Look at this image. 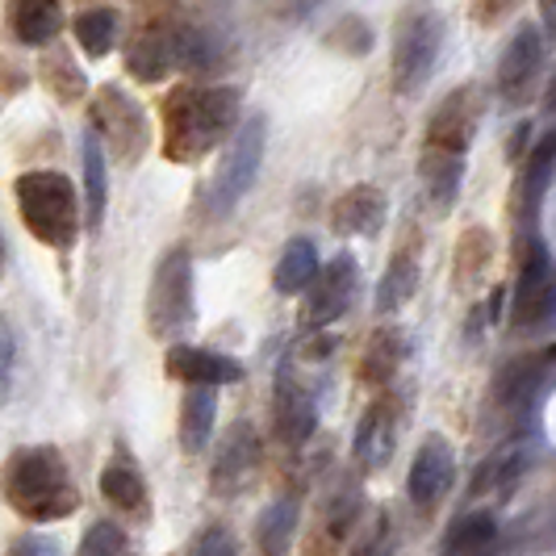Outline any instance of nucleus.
Returning <instances> with one entry per match:
<instances>
[{"label": "nucleus", "instance_id": "nucleus-1", "mask_svg": "<svg viewBox=\"0 0 556 556\" xmlns=\"http://www.w3.org/2000/svg\"><path fill=\"white\" fill-rule=\"evenodd\" d=\"M239 122V88H176L164 105V155L193 164Z\"/></svg>", "mask_w": 556, "mask_h": 556}, {"label": "nucleus", "instance_id": "nucleus-2", "mask_svg": "<svg viewBox=\"0 0 556 556\" xmlns=\"http://www.w3.org/2000/svg\"><path fill=\"white\" fill-rule=\"evenodd\" d=\"M4 498L22 519H34V523L67 519L80 506L67 460L47 444L13 452L9 469H4Z\"/></svg>", "mask_w": 556, "mask_h": 556}, {"label": "nucleus", "instance_id": "nucleus-3", "mask_svg": "<svg viewBox=\"0 0 556 556\" xmlns=\"http://www.w3.org/2000/svg\"><path fill=\"white\" fill-rule=\"evenodd\" d=\"M26 230L55 251H67L80 235V201L63 172H26L13 185Z\"/></svg>", "mask_w": 556, "mask_h": 556}, {"label": "nucleus", "instance_id": "nucleus-4", "mask_svg": "<svg viewBox=\"0 0 556 556\" xmlns=\"http://www.w3.org/2000/svg\"><path fill=\"white\" fill-rule=\"evenodd\" d=\"M440 47H444V17L422 0L410 4L393 34V88L415 92L418 84L431 76Z\"/></svg>", "mask_w": 556, "mask_h": 556}, {"label": "nucleus", "instance_id": "nucleus-5", "mask_svg": "<svg viewBox=\"0 0 556 556\" xmlns=\"http://www.w3.org/2000/svg\"><path fill=\"white\" fill-rule=\"evenodd\" d=\"M189 318H193V260L185 248H176L160 260V268L151 277L147 327L160 339H172L189 327Z\"/></svg>", "mask_w": 556, "mask_h": 556}, {"label": "nucleus", "instance_id": "nucleus-6", "mask_svg": "<svg viewBox=\"0 0 556 556\" xmlns=\"http://www.w3.org/2000/svg\"><path fill=\"white\" fill-rule=\"evenodd\" d=\"M92 130L110 139V147L117 151L122 164H139V155L151 142V130H147V117H142L139 101L126 97L113 84H105L97 92V101H92Z\"/></svg>", "mask_w": 556, "mask_h": 556}, {"label": "nucleus", "instance_id": "nucleus-7", "mask_svg": "<svg viewBox=\"0 0 556 556\" xmlns=\"http://www.w3.org/2000/svg\"><path fill=\"white\" fill-rule=\"evenodd\" d=\"M264 130H268L264 117H251V122H243V130L235 135V142H230L223 167L214 176V193H210L218 214L235 210L243 201V193L255 185V172H260V160H264Z\"/></svg>", "mask_w": 556, "mask_h": 556}, {"label": "nucleus", "instance_id": "nucleus-8", "mask_svg": "<svg viewBox=\"0 0 556 556\" xmlns=\"http://www.w3.org/2000/svg\"><path fill=\"white\" fill-rule=\"evenodd\" d=\"M556 306V273L544 243H528L523 268H519V285H515V323L519 327H535L544 323Z\"/></svg>", "mask_w": 556, "mask_h": 556}, {"label": "nucleus", "instance_id": "nucleus-9", "mask_svg": "<svg viewBox=\"0 0 556 556\" xmlns=\"http://www.w3.org/2000/svg\"><path fill=\"white\" fill-rule=\"evenodd\" d=\"M314 293L306 302V323L309 327H327L334 318H343L352 306V293H356V260L352 255H334L331 264L323 268V277L309 280Z\"/></svg>", "mask_w": 556, "mask_h": 556}, {"label": "nucleus", "instance_id": "nucleus-10", "mask_svg": "<svg viewBox=\"0 0 556 556\" xmlns=\"http://www.w3.org/2000/svg\"><path fill=\"white\" fill-rule=\"evenodd\" d=\"M540 63H544V34L535 26H523L510 38V47H506L498 59L502 97H506V101H519V97L528 92V84L535 80Z\"/></svg>", "mask_w": 556, "mask_h": 556}, {"label": "nucleus", "instance_id": "nucleus-11", "mask_svg": "<svg viewBox=\"0 0 556 556\" xmlns=\"http://www.w3.org/2000/svg\"><path fill=\"white\" fill-rule=\"evenodd\" d=\"M167 377L172 381H185V386H235V381H243V368L230 361V356H214L205 348L176 343L167 352Z\"/></svg>", "mask_w": 556, "mask_h": 556}, {"label": "nucleus", "instance_id": "nucleus-12", "mask_svg": "<svg viewBox=\"0 0 556 556\" xmlns=\"http://www.w3.org/2000/svg\"><path fill=\"white\" fill-rule=\"evenodd\" d=\"M452 485V447L440 435H427L410 465V502L415 506H435Z\"/></svg>", "mask_w": 556, "mask_h": 556}, {"label": "nucleus", "instance_id": "nucleus-13", "mask_svg": "<svg viewBox=\"0 0 556 556\" xmlns=\"http://www.w3.org/2000/svg\"><path fill=\"white\" fill-rule=\"evenodd\" d=\"M126 63H130V76L142 84H155L164 80L167 72L176 67V26H142L126 51Z\"/></svg>", "mask_w": 556, "mask_h": 556}, {"label": "nucleus", "instance_id": "nucleus-14", "mask_svg": "<svg viewBox=\"0 0 556 556\" xmlns=\"http://www.w3.org/2000/svg\"><path fill=\"white\" fill-rule=\"evenodd\" d=\"M473 126H477L473 88H460V92H452L444 105H440V113L431 117L427 147H440V151L465 155V147H469V139H473Z\"/></svg>", "mask_w": 556, "mask_h": 556}, {"label": "nucleus", "instance_id": "nucleus-15", "mask_svg": "<svg viewBox=\"0 0 556 556\" xmlns=\"http://www.w3.org/2000/svg\"><path fill=\"white\" fill-rule=\"evenodd\" d=\"M553 364H556V348L540 352V356H519V361H510L498 372V381H494V402H498L502 410H523L531 402V393L540 390V381L548 377Z\"/></svg>", "mask_w": 556, "mask_h": 556}, {"label": "nucleus", "instance_id": "nucleus-16", "mask_svg": "<svg viewBox=\"0 0 556 556\" xmlns=\"http://www.w3.org/2000/svg\"><path fill=\"white\" fill-rule=\"evenodd\" d=\"M4 22L22 47H47L63 26V4L59 0H9Z\"/></svg>", "mask_w": 556, "mask_h": 556}, {"label": "nucleus", "instance_id": "nucleus-17", "mask_svg": "<svg viewBox=\"0 0 556 556\" xmlns=\"http://www.w3.org/2000/svg\"><path fill=\"white\" fill-rule=\"evenodd\" d=\"M381 223H386V197H381V189H372V185L348 189L331 210L334 235H348V239L352 235H377Z\"/></svg>", "mask_w": 556, "mask_h": 556}, {"label": "nucleus", "instance_id": "nucleus-18", "mask_svg": "<svg viewBox=\"0 0 556 556\" xmlns=\"http://www.w3.org/2000/svg\"><path fill=\"white\" fill-rule=\"evenodd\" d=\"M255 460H260V440H255V431H251L248 422H235L230 431H226L223 440V452H218V465H214V490L218 494H230V490H239L248 473L255 469Z\"/></svg>", "mask_w": 556, "mask_h": 556}, {"label": "nucleus", "instance_id": "nucleus-19", "mask_svg": "<svg viewBox=\"0 0 556 556\" xmlns=\"http://www.w3.org/2000/svg\"><path fill=\"white\" fill-rule=\"evenodd\" d=\"M393 435H397V415L393 402H372L368 415L356 427V460L364 469H381L393 456Z\"/></svg>", "mask_w": 556, "mask_h": 556}, {"label": "nucleus", "instance_id": "nucleus-20", "mask_svg": "<svg viewBox=\"0 0 556 556\" xmlns=\"http://www.w3.org/2000/svg\"><path fill=\"white\" fill-rule=\"evenodd\" d=\"M314 397H309L302 386H293V381H280L277 386V435L285 440L289 447L306 444L309 435H314Z\"/></svg>", "mask_w": 556, "mask_h": 556}, {"label": "nucleus", "instance_id": "nucleus-21", "mask_svg": "<svg viewBox=\"0 0 556 556\" xmlns=\"http://www.w3.org/2000/svg\"><path fill=\"white\" fill-rule=\"evenodd\" d=\"M418 176L427 185V193L435 201V210L444 214L447 205L460 193V155L456 151H440V147H427L422 160H418Z\"/></svg>", "mask_w": 556, "mask_h": 556}, {"label": "nucleus", "instance_id": "nucleus-22", "mask_svg": "<svg viewBox=\"0 0 556 556\" xmlns=\"http://www.w3.org/2000/svg\"><path fill=\"white\" fill-rule=\"evenodd\" d=\"M101 494H105V502H110L113 510H122V515H142V510H147V481H142V473L126 456H117L113 465H105V473H101Z\"/></svg>", "mask_w": 556, "mask_h": 556}, {"label": "nucleus", "instance_id": "nucleus-23", "mask_svg": "<svg viewBox=\"0 0 556 556\" xmlns=\"http://www.w3.org/2000/svg\"><path fill=\"white\" fill-rule=\"evenodd\" d=\"M214 386H193L185 393V406H180V444L185 452H201L210 444V431H214Z\"/></svg>", "mask_w": 556, "mask_h": 556}, {"label": "nucleus", "instance_id": "nucleus-24", "mask_svg": "<svg viewBox=\"0 0 556 556\" xmlns=\"http://www.w3.org/2000/svg\"><path fill=\"white\" fill-rule=\"evenodd\" d=\"M105 151H101V135L88 130L84 135V205H88V226H101L105 218Z\"/></svg>", "mask_w": 556, "mask_h": 556}, {"label": "nucleus", "instance_id": "nucleus-25", "mask_svg": "<svg viewBox=\"0 0 556 556\" xmlns=\"http://www.w3.org/2000/svg\"><path fill=\"white\" fill-rule=\"evenodd\" d=\"M314 277H318V251L306 239H293L277 260V273H273L277 293H302Z\"/></svg>", "mask_w": 556, "mask_h": 556}, {"label": "nucleus", "instance_id": "nucleus-26", "mask_svg": "<svg viewBox=\"0 0 556 556\" xmlns=\"http://www.w3.org/2000/svg\"><path fill=\"white\" fill-rule=\"evenodd\" d=\"M494 535H498L494 515H490V510H473V515H465L460 523H452V531H447V553L452 556H490Z\"/></svg>", "mask_w": 556, "mask_h": 556}, {"label": "nucleus", "instance_id": "nucleus-27", "mask_svg": "<svg viewBox=\"0 0 556 556\" xmlns=\"http://www.w3.org/2000/svg\"><path fill=\"white\" fill-rule=\"evenodd\" d=\"M76 42H80V51L88 59H101L113 51V42H117V13L113 9H84L80 17H76Z\"/></svg>", "mask_w": 556, "mask_h": 556}, {"label": "nucleus", "instance_id": "nucleus-28", "mask_svg": "<svg viewBox=\"0 0 556 556\" xmlns=\"http://www.w3.org/2000/svg\"><path fill=\"white\" fill-rule=\"evenodd\" d=\"M293 523H298V506L293 502H273L264 515H260V556H289V540H293Z\"/></svg>", "mask_w": 556, "mask_h": 556}, {"label": "nucleus", "instance_id": "nucleus-29", "mask_svg": "<svg viewBox=\"0 0 556 556\" xmlns=\"http://www.w3.org/2000/svg\"><path fill=\"white\" fill-rule=\"evenodd\" d=\"M415 285H418L415 255H410V251L393 255V264L386 268V280H381V289H377V309H381V314H390V309H397L402 302H410Z\"/></svg>", "mask_w": 556, "mask_h": 556}, {"label": "nucleus", "instance_id": "nucleus-30", "mask_svg": "<svg viewBox=\"0 0 556 556\" xmlns=\"http://www.w3.org/2000/svg\"><path fill=\"white\" fill-rule=\"evenodd\" d=\"M176 63L185 72H210L218 63V42L210 29L197 26H176Z\"/></svg>", "mask_w": 556, "mask_h": 556}, {"label": "nucleus", "instance_id": "nucleus-31", "mask_svg": "<svg viewBox=\"0 0 556 556\" xmlns=\"http://www.w3.org/2000/svg\"><path fill=\"white\" fill-rule=\"evenodd\" d=\"M402 361V339L393 331H381L372 343H368V356H364V377L372 381V386H381V381H390L393 368Z\"/></svg>", "mask_w": 556, "mask_h": 556}, {"label": "nucleus", "instance_id": "nucleus-32", "mask_svg": "<svg viewBox=\"0 0 556 556\" xmlns=\"http://www.w3.org/2000/svg\"><path fill=\"white\" fill-rule=\"evenodd\" d=\"M42 80L55 88L59 101H76L84 92V76L72 67V59L67 55H51L47 63H42Z\"/></svg>", "mask_w": 556, "mask_h": 556}, {"label": "nucleus", "instance_id": "nucleus-33", "mask_svg": "<svg viewBox=\"0 0 556 556\" xmlns=\"http://www.w3.org/2000/svg\"><path fill=\"white\" fill-rule=\"evenodd\" d=\"M126 553V535L113 523H92L80 544V556H122Z\"/></svg>", "mask_w": 556, "mask_h": 556}, {"label": "nucleus", "instance_id": "nucleus-34", "mask_svg": "<svg viewBox=\"0 0 556 556\" xmlns=\"http://www.w3.org/2000/svg\"><path fill=\"white\" fill-rule=\"evenodd\" d=\"M553 164H556V130L540 142L535 151H531V160H528V197H540V189H544V185H548V176H553Z\"/></svg>", "mask_w": 556, "mask_h": 556}, {"label": "nucleus", "instance_id": "nucleus-35", "mask_svg": "<svg viewBox=\"0 0 556 556\" xmlns=\"http://www.w3.org/2000/svg\"><path fill=\"white\" fill-rule=\"evenodd\" d=\"M197 556H235V535L226 528H210L197 540Z\"/></svg>", "mask_w": 556, "mask_h": 556}, {"label": "nucleus", "instance_id": "nucleus-36", "mask_svg": "<svg viewBox=\"0 0 556 556\" xmlns=\"http://www.w3.org/2000/svg\"><path fill=\"white\" fill-rule=\"evenodd\" d=\"M352 556H390V528H386V523H377V528L368 531L361 544L352 548Z\"/></svg>", "mask_w": 556, "mask_h": 556}, {"label": "nucleus", "instance_id": "nucleus-37", "mask_svg": "<svg viewBox=\"0 0 556 556\" xmlns=\"http://www.w3.org/2000/svg\"><path fill=\"white\" fill-rule=\"evenodd\" d=\"M9 556H59V553H55V544L42 540V535H22V540L9 544Z\"/></svg>", "mask_w": 556, "mask_h": 556}, {"label": "nucleus", "instance_id": "nucleus-38", "mask_svg": "<svg viewBox=\"0 0 556 556\" xmlns=\"http://www.w3.org/2000/svg\"><path fill=\"white\" fill-rule=\"evenodd\" d=\"M510 4H515V0H481V13H477V17H481V22H498Z\"/></svg>", "mask_w": 556, "mask_h": 556}, {"label": "nucleus", "instance_id": "nucleus-39", "mask_svg": "<svg viewBox=\"0 0 556 556\" xmlns=\"http://www.w3.org/2000/svg\"><path fill=\"white\" fill-rule=\"evenodd\" d=\"M528 135H531V126H528V122H523V126L515 130V139H510V151H506L510 160H519V155H523V147H528Z\"/></svg>", "mask_w": 556, "mask_h": 556}, {"label": "nucleus", "instance_id": "nucleus-40", "mask_svg": "<svg viewBox=\"0 0 556 556\" xmlns=\"http://www.w3.org/2000/svg\"><path fill=\"white\" fill-rule=\"evenodd\" d=\"M540 13H544V26L556 29V0H540Z\"/></svg>", "mask_w": 556, "mask_h": 556}, {"label": "nucleus", "instance_id": "nucleus-41", "mask_svg": "<svg viewBox=\"0 0 556 556\" xmlns=\"http://www.w3.org/2000/svg\"><path fill=\"white\" fill-rule=\"evenodd\" d=\"M4 264H9V248H4V235H0V273H4Z\"/></svg>", "mask_w": 556, "mask_h": 556}, {"label": "nucleus", "instance_id": "nucleus-42", "mask_svg": "<svg viewBox=\"0 0 556 556\" xmlns=\"http://www.w3.org/2000/svg\"><path fill=\"white\" fill-rule=\"evenodd\" d=\"M4 361H9V343L0 339V372H4Z\"/></svg>", "mask_w": 556, "mask_h": 556}]
</instances>
